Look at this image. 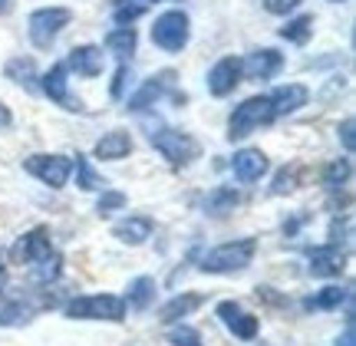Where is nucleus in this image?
<instances>
[{
	"instance_id": "20e7f679",
	"label": "nucleus",
	"mask_w": 356,
	"mask_h": 346,
	"mask_svg": "<svg viewBox=\"0 0 356 346\" xmlns=\"http://www.w3.org/2000/svg\"><path fill=\"white\" fill-rule=\"evenodd\" d=\"M149 142L165 155L172 165H188L191 158H198V142L188 139L185 132H175V129L149 126Z\"/></svg>"
},
{
	"instance_id": "c85d7f7f",
	"label": "nucleus",
	"mask_w": 356,
	"mask_h": 346,
	"mask_svg": "<svg viewBox=\"0 0 356 346\" xmlns=\"http://www.w3.org/2000/svg\"><path fill=\"white\" fill-rule=\"evenodd\" d=\"M346 179H350V158H337V162H330L327 172H323V185H327L330 192L333 188H340Z\"/></svg>"
},
{
	"instance_id": "b1692460",
	"label": "nucleus",
	"mask_w": 356,
	"mask_h": 346,
	"mask_svg": "<svg viewBox=\"0 0 356 346\" xmlns=\"http://www.w3.org/2000/svg\"><path fill=\"white\" fill-rule=\"evenodd\" d=\"M60 267H63V257L56 254V251H50L43 261L30 264V277H33L37 283H50V281H56V277H60Z\"/></svg>"
},
{
	"instance_id": "a211bd4d",
	"label": "nucleus",
	"mask_w": 356,
	"mask_h": 346,
	"mask_svg": "<svg viewBox=\"0 0 356 346\" xmlns=\"http://www.w3.org/2000/svg\"><path fill=\"white\" fill-rule=\"evenodd\" d=\"M129 152H132V139H129V132H122V129H115V132H109V135H102L96 142V158L115 162V158H126Z\"/></svg>"
},
{
	"instance_id": "39448f33",
	"label": "nucleus",
	"mask_w": 356,
	"mask_h": 346,
	"mask_svg": "<svg viewBox=\"0 0 356 346\" xmlns=\"http://www.w3.org/2000/svg\"><path fill=\"white\" fill-rule=\"evenodd\" d=\"M70 20H73V10H66V7H43V10L30 13V40H33V47L50 50L53 40L63 33V26H70Z\"/></svg>"
},
{
	"instance_id": "7c9ffc66",
	"label": "nucleus",
	"mask_w": 356,
	"mask_h": 346,
	"mask_svg": "<svg viewBox=\"0 0 356 346\" xmlns=\"http://www.w3.org/2000/svg\"><path fill=\"white\" fill-rule=\"evenodd\" d=\"M115 208H126V195L122 192H102L96 211H99V215H109V211H115Z\"/></svg>"
},
{
	"instance_id": "6e6552de",
	"label": "nucleus",
	"mask_w": 356,
	"mask_h": 346,
	"mask_svg": "<svg viewBox=\"0 0 356 346\" xmlns=\"http://www.w3.org/2000/svg\"><path fill=\"white\" fill-rule=\"evenodd\" d=\"M50 251H53L50 231L33 228V231H26L24 238L10 247V257H13V264H37V261H43Z\"/></svg>"
},
{
	"instance_id": "aec40b11",
	"label": "nucleus",
	"mask_w": 356,
	"mask_h": 346,
	"mask_svg": "<svg viewBox=\"0 0 356 346\" xmlns=\"http://www.w3.org/2000/svg\"><path fill=\"white\" fill-rule=\"evenodd\" d=\"M198 307H202V297H198V294L172 297L165 307L159 310V320H162V323H175V320H181V317H188L191 310H198Z\"/></svg>"
},
{
	"instance_id": "4c0bfd02",
	"label": "nucleus",
	"mask_w": 356,
	"mask_h": 346,
	"mask_svg": "<svg viewBox=\"0 0 356 346\" xmlns=\"http://www.w3.org/2000/svg\"><path fill=\"white\" fill-rule=\"evenodd\" d=\"M7 126H10V113L0 106V129H7Z\"/></svg>"
},
{
	"instance_id": "9b49d317",
	"label": "nucleus",
	"mask_w": 356,
	"mask_h": 346,
	"mask_svg": "<svg viewBox=\"0 0 356 346\" xmlns=\"http://www.w3.org/2000/svg\"><path fill=\"white\" fill-rule=\"evenodd\" d=\"M231 172L241 185H251L267 172V155L261 149H241V152L231 158Z\"/></svg>"
},
{
	"instance_id": "cd10ccee",
	"label": "nucleus",
	"mask_w": 356,
	"mask_h": 346,
	"mask_svg": "<svg viewBox=\"0 0 356 346\" xmlns=\"http://www.w3.org/2000/svg\"><path fill=\"white\" fill-rule=\"evenodd\" d=\"M76 172H79V188H86V192H99V188H106V179L92 172V165H89L83 155H76Z\"/></svg>"
},
{
	"instance_id": "4468645a",
	"label": "nucleus",
	"mask_w": 356,
	"mask_h": 346,
	"mask_svg": "<svg viewBox=\"0 0 356 346\" xmlns=\"http://www.w3.org/2000/svg\"><path fill=\"white\" fill-rule=\"evenodd\" d=\"M172 83H175V73H172V69H165V73L152 76L139 92H136V96H132V99H129V109H132V113H142L145 106H155L168 90H172Z\"/></svg>"
},
{
	"instance_id": "bb28decb",
	"label": "nucleus",
	"mask_w": 356,
	"mask_h": 346,
	"mask_svg": "<svg viewBox=\"0 0 356 346\" xmlns=\"http://www.w3.org/2000/svg\"><path fill=\"white\" fill-rule=\"evenodd\" d=\"M346 297H350V290H343V287H323L317 297L304 300V307L307 310H333V307H340Z\"/></svg>"
},
{
	"instance_id": "473e14b6",
	"label": "nucleus",
	"mask_w": 356,
	"mask_h": 346,
	"mask_svg": "<svg viewBox=\"0 0 356 346\" xmlns=\"http://www.w3.org/2000/svg\"><path fill=\"white\" fill-rule=\"evenodd\" d=\"M293 181H297V168H291V172L284 168L277 179H274V188H270V192H274V195H287V192H293Z\"/></svg>"
},
{
	"instance_id": "ddd939ff",
	"label": "nucleus",
	"mask_w": 356,
	"mask_h": 346,
	"mask_svg": "<svg viewBox=\"0 0 356 346\" xmlns=\"http://www.w3.org/2000/svg\"><path fill=\"white\" fill-rule=\"evenodd\" d=\"M218 317L225 320L234 336H241V340H254L257 336V317L251 313H241V307L234 304V300H225V304H218Z\"/></svg>"
},
{
	"instance_id": "4be33fe9",
	"label": "nucleus",
	"mask_w": 356,
	"mask_h": 346,
	"mask_svg": "<svg viewBox=\"0 0 356 346\" xmlns=\"http://www.w3.org/2000/svg\"><path fill=\"white\" fill-rule=\"evenodd\" d=\"M106 50L115 53L119 60L132 56V53H136V30H132V26H119V30H113V33L106 37Z\"/></svg>"
},
{
	"instance_id": "5701e85b",
	"label": "nucleus",
	"mask_w": 356,
	"mask_h": 346,
	"mask_svg": "<svg viewBox=\"0 0 356 346\" xmlns=\"http://www.w3.org/2000/svg\"><path fill=\"white\" fill-rule=\"evenodd\" d=\"M155 297V281L152 277H136L129 283V310H145Z\"/></svg>"
},
{
	"instance_id": "79ce46f5",
	"label": "nucleus",
	"mask_w": 356,
	"mask_h": 346,
	"mask_svg": "<svg viewBox=\"0 0 356 346\" xmlns=\"http://www.w3.org/2000/svg\"><path fill=\"white\" fill-rule=\"evenodd\" d=\"M333 3H343V0H333Z\"/></svg>"
},
{
	"instance_id": "393cba45",
	"label": "nucleus",
	"mask_w": 356,
	"mask_h": 346,
	"mask_svg": "<svg viewBox=\"0 0 356 346\" xmlns=\"http://www.w3.org/2000/svg\"><path fill=\"white\" fill-rule=\"evenodd\" d=\"M7 79H13V83H20V86H26V90H37V66H33V60H24V56H17V60H10L7 63Z\"/></svg>"
},
{
	"instance_id": "dca6fc26",
	"label": "nucleus",
	"mask_w": 356,
	"mask_h": 346,
	"mask_svg": "<svg viewBox=\"0 0 356 346\" xmlns=\"http://www.w3.org/2000/svg\"><path fill=\"white\" fill-rule=\"evenodd\" d=\"M310 99V90L304 83H287V86H277L270 92V106H274V115H291L297 113L300 106H307Z\"/></svg>"
},
{
	"instance_id": "6ab92c4d",
	"label": "nucleus",
	"mask_w": 356,
	"mask_h": 346,
	"mask_svg": "<svg viewBox=\"0 0 356 346\" xmlns=\"http://www.w3.org/2000/svg\"><path fill=\"white\" fill-rule=\"evenodd\" d=\"M238 205H241V195L234 192V188H225V185L204 198V211H208L211 218H225V215H231Z\"/></svg>"
},
{
	"instance_id": "c756f323",
	"label": "nucleus",
	"mask_w": 356,
	"mask_h": 346,
	"mask_svg": "<svg viewBox=\"0 0 356 346\" xmlns=\"http://www.w3.org/2000/svg\"><path fill=\"white\" fill-rule=\"evenodd\" d=\"M33 317V307H24V304H13V307L0 310V327H24Z\"/></svg>"
},
{
	"instance_id": "7ed1b4c3",
	"label": "nucleus",
	"mask_w": 356,
	"mask_h": 346,
	"mask_svg": "<svg viewBox=\"0 0 356 346\" xmlns=\"http://www.w3.org/2000/svg\"><path fill=\"white\" fill-rule=\"evenodd\" d=\"M66 317H73V320H122L126 317V300L115 294L76 297V300H70Z\"/></svg>"
},
{
	"instance_id": "72a5a7b5",
	"label": "nucleus",
	"mask_w": 356,
	"mask_h": 346,
	"mask_svg": "<svg viewBox=\"0 0 356 346\" xmlns=\"http://www.w3.org/2000/svg\"><path fill=\"white\" fill-rule=\"evenodd\" d=\"M129 79H132V73H129V66L122 63L119 69H115L113 90H109V92H113V99H122V92H126V83H129Z\"/></svg>"
},
{
	"instance_id": "f704fd0d",
	"label": "nucleus",
	"mask_w": 356,
	"mask_h": 346,
	"mask_svg": "<svg viewBox=\"0 0 356 346\" xmlns=\"http://www.w3.org/2000/svg\"><path fill=\"white\" fill-rule=\"evenodd\" d=\"M267 13H291L293 7H300L304 0H261Z\"/></svg>"
},
{
	"instance_id": "1a4fd4ad",
	"label": "nucleus",
	"mask_w": 356,
	"mask_h": 346,
	"mask_svg": "<svg viewBox=\"0 0 356 346\" xmlns=\"http://www.w3.org/2000/svg\"><path fill=\"white\" fill-rule=\"evenodd\" d=\"M241 60L238 56H225V60H218L211 69H208V92L211 96H228L234 92V86L241 83Z\"/></svg>"
},
{
	"instance_id": "2eb2a0df",
	"label": "nucleus",
	"mask_w": 356,
	"mask_h": 346,
	"mask_svg": "<svg viewBox=\"0 0 356 346\" xmlns=\"http://www.w3.org/2000/svg\"><path fill=\"white\" fill-rule=\"evenodd\" d=\"M343 251L337 244H323V247H314L310 251V274L314 277H337L343 270Z\"/></svg>"
},
{
	"instance_id": "2f4dec72",
	"label": "nucleus",
	"mask_w": 356,
	"mask_h": 346,
	"mask_svg": "<svg viewBox=\"0 0 356 346\" xmlns=\"http://www.w3.org/2000/svg\"><path fill=\"white\" fill-rule=\"evenodd\" d=\"M168 343H175V346H202V336L195 333L191 327H178V330H172Z\"/></svg>"
},
{
	"instance_id": "f257e3e1",
	"label": "nucleus",
	"mask_w": 356,
	"mask_h": 346,
	"mask_svg": "<svg viewBox=\"0 0 356 346\" xmlns=\"http://www.w3.org/2000/svg\"><path fill=\"white\" fill-rule=\"evenodd\" d=\"M277 115H274V106H270V96H251L244 99L228 119V139H248L251 132H257L261 126H270Z\"/></svg>"
},
{
	"instance_id": "423d86ee",
	"label": "nucleus",
	"mask_w": 356,
	"mask_h": 346,
	"mask_svg": "<svg viewBox=\"0 0 356 346\" xmlns=\"http://www.w3.org/2000/svg\"><path fill=\"white\" fill-rule=\"evenodd\" d=\"M152 43L155 47H162L165 53L185 50V43H188V17H185L181 10L162 13L152 26Z\"/></svg>"
},
{
	"instance_id": "f03ea898",
	"label": "nucleus",
	"mask_w": 356,
	"mask_h": 346,
	"mask_svg": "<svg viewBox=\"0 0 356 346\" xmlns=\"http://www.w3.org/2000/svg\"><path fill=\"white\" fill-rule=\"evenodd\" d=\"M254 251H257L254 238L221 244V247H215V251H208L202 257V270L204 274H238V270H244L254 261Z\"/></svg>"
},
{
	"instance_id": "0eeeda50",
	"label": "nucleus",
	"mask_w": 356,
	"mask_h": 346,
	"mask_svg": "<svg viewBox=\"0 0 356 346\" xmlns=\"http://www.w3.org/2000/svg\"><path fill=\"white\" fill-rule=\"evenodd\" d=\"M24 168L33 179L43 181V185L63 188L70 181V172H73V158H66V155H30L24 162Z\"/></svg>"
},
{
	"instance_id": "412c9836",
	"label": "nucleus",
	"mask_w": 356,
	"mask_h": 346,
	"mask_svg": "<svg viewBox=\"0 0 356 346\" xmlns=\"http://www.w3.org/2000/svg\"><path fill=\"white\" fill-rule=\"evenodd\" d=\"M113 234L122 244H142L149 234H152V221L149 218H126V221H119V224H115Z\"/></svg>"
},
{
	"instance_id": "f8f14e48",
	"label": "nucleus",
	"mask_w": 356,
	"mask_h": 346,
	"mask_svg": "<svg viewBox=\"0 0 356 346\" xmlns=\"http://www.w3.org/2000/svg\"><path fill=\"white\" fill-rule=\"evenodd\" d=\"M280 66H284V56H280L277 50H254L248 60L241 63V73L248 79H270L280 73Z\"/></svg>"
},
{
	"instance_id": "ea45409f",
	"label": "nucleus",
	"mask_w": 356,
	"mask_h": 346,
	"mask_svg": "<svg viewBox=\"0 0 356 346\" xmlns=\"http://www.w3.org/2000/svg\"><path fill=\"white\" fill-rule=\"evenodd\" d=\"M7 287V267H3V261H0V290Z\"/></svg>"
},
{
	"instance_id": "58836bf2",
	"label": "nucleus",
	"mask_w": 356,
	"mask_h": 346,
	"mask_svg": "<svg viewBox=\"0 0 356 346\" xmlns=\"http://www.w3.org/2000/svg\"><path fill=\"white\" fill-rule=\"evenodd\" d=\"M119 3H139V7H149V3H159V0H119Z\"/></svg>"
},
{
	"instance_id": "c9c22d12",
	"label": "nucleus",
	"mask_w": 356,
	"mask_h": 346,
	"mask_svg": "<svg viewBox=\"0 0 356 346\" xmlns=\"http://www.w3.org/2000/svg\"><path fill=\"white\" fill-rule=\"evenodd\" d=\"M340 135H343L346 152H353V119H343V126H340Z\"/></svg>"
},
{
	"instance_id": "a19ab883",
	"label": "nucleus",
	"mask_w": 356,
	"mask_h": 346,
	"mask_svg": "<svg viewBox=\"0 0 356 346\" xmlns=\"http://www.w3.org/2000/svg\"><path fill=\"white\" fill-rule=\"evenodd\" d=\"M10 10V0H0V13H7Z\"/></svg>"
},
{
	"instance_id": "a878e982",
	"label": "nucleus",
	"mask_w": 356,
	"mask_h": 346,
	"mask_svg": "<svg viewBox=\"0 0 356 346\" xmlns=\"http://www.w3.org/2000/svg\"><path fill=\"white\" fill-rule=\"evenodd\" d=\"M310 33H314V17H293V20H287V26H280V37L291 40V43H297V47H304L307 40H310Z\"/></svg>"
},
{
	"instance_id": "f3484780",
	"label": "nucleus",
	"mask_w": 356,
	"mask_h": 346,
	"mask_svg": "<svg viewBox=\"0 0 356 346\" xmlns=\"http://www.w3.org/2000/svg\"><path fill=\"white\" fill-rule=\"evenodd\" d=\"M66 69H76L79 76H99L102 50L99 47H76V50L66 56Z\"/></svg>"
},
{
	"instance_id": "e433bc0d",
	"label": "nucleus",
	"mask_w": 356,
	"mask_h": 346,
	"mask_svg": "<svg viewBox=\"0 0 356 346\" xmlns=\"http://www.w3.org/2000/svg\"><path fill=\"white\" fill-rule=\"evenodd\" d=\"M353 340H356V336H353V320H350V323H346V330H343V336L337 340V346H353Z\"/></svg>"
},
{
	"instance_id": "9d476101",
	"label": "nucleus",
	"mask_w": 356,
	"mask_h": 346,
	"mask_svg": "<svg viewBox=\"0 0 356 346\" xmlns=\"http://www.w3.org/2000/svg\"><path fill=\"white\" fill-rule=\"evenodd\" d=\"M40 90L50 96L53 103H60L63 109H83L79 106V99H73L70 96V79H66V63H56L50 66V73L43 76V83H40Z\"/></svg>"
}]
</instances>
